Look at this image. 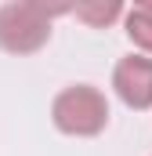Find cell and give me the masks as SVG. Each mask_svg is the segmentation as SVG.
<instances>
[{
  "label": "cell",
  "mask_w": 152,
  "mask_h": 156,
  "mask_svg": "<svg viewBox=\"0 0 152 156\" xmlns=\"http://www.w3.org/2000/svg\"><path fill=\"white\" fill-rule=\"evenodd\" d=\"M51 116H54V127L62 134H73V138H94L105 131L109 123V102L98 87L91 83H73L65 87L54 105H51Z\"/></svg>",
  "instance_id": "1"
},
{
  "label": "cell",
  "mask_w": 152,
  "mask_h": 156,
  "mask_svg": "<svg viewBox=\"0 0 152 156\" xmlns=\"http://www.w3.org/2000/svg\"><path fill=\"white\" fill-rule=\"evenodd\" d=\"M62 7L43 4H7L0 7V47L11 55H33L51 40V18Z\"/></svg>",
  "instance_id": "2"
},
{
  "label": "cell",
  "mask_w": 152,
  "mask_h": 156,
  "mask_svg": "<svg viewBox=\"0 0 152 156\" xmlns=\"http://www.w3.org/2000/svg\"><path fill=\"white\" fill-rule=\"evenodd\" d=\"M112 87L127 109H152V58L127 55L112 73Z\"/></svg>",
  "instance_id": "3"
},
{
  "label": "cell",
  "mask_w": 152,
  "mask_h": 156,
  "mask_svg": "<svg viewBox=\"0 0 152 156\" xmlns=\"http://www.w3.org/2000/svg\"><path fill=\"white\" fill-rule=\"evenodd\" d=\"M127 37L134 40L141 51L152 55V4H141V7L127 11Z\"/></svg>",
  "instance_id": "4"
},
{
  "label": "cell",
  "mask_w": 152,
  "mask_h": 156,
  "mask_svg": "<svg viewBox=\"0 0 152 156\" xmlns=\"http://www.w3.org/2000/svg\"><path fill=\"white\" fill-rule=\"evenodd\" d=\"M123 15V4H116V0H109V4H83V7H76V18H83L87 26H109V22H116Z\"/></svg>",
  "instance_id": "5"
}]
</instances>
